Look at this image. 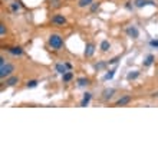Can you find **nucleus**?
<instances>
[{
  "instance_id": "30",
  "label": "nucleus",
  "mask_w": 158,
  "mask_h": 158,
  "mask_svg": "<svg viewBox=\"0 0 158 158\" xmlns=\"http://www.w3.org/2000/svg\"><path fill=\"white\" fill-rule=\"evenodd\" d=\"M151 96H152V98H158V91H157V92H154V94H152Z\"/></svg>"
},
{
  "instance_id": "17",
  "label": "nucleus",
  "mask_w": 158,
  "mask_h": 158,
  "mask_svg": "<svg viewBox=\"0 0 158 158\" xmlns=\"http://www.w3.org/2000/svg\"><path fill=\"white\" fill-rule=\"evenodd\" d=\"M101 50H102V52H108L109 50V48H111V43H109L108 40H102L101 42Z\"/></svg>"
},
{
  "instance_id": "3",
  "label": "nucleus",
  "mask_w": 158,
  "mask_h": 158,
  "mask_svg": "<svg viewBox=\"0 0 158 158\" xmlns=\"http://www.w3.org/2000/svg\"><path fill=\"white\" fill-rule=\"evenodd\" d=\"M134 6L138 9H142L145 6H155L154 0H134Z\"/></svg>"
},
{
  "instance_id": "7",
  "label": "nucleus",
  "mask_w": 158,
  "mask_h": 158,
  "mask_svg": "<svg viewBox=\"0 0 158 158\" xmlns=\"http://www.w3.org/2000/svg\"><path fill=\"white\" fill-rule=\"evenodd\" d=\"M7 52L13 56H22L23 55V49L20 46H12V48H7Z\"/></svg>"
},
{
  "instance_id": "8",
  "label": "nucleus",
  "mask_w": 158,
  "mask_h": 158,
  "mask_svg": "<svg viewBox=\"0 0 158 158\" xmlns=\"http://www.w3.org/2000/svg\"><path fill=\"white\" fill-rule=\"evenodd\" d=\"M94 53H95V45L94 43H86V46H85V56L92 58Z\"/></svg>"
},
{
  "instance_id": "13",
  "label": "nucleus",
  "mask_w": 158,
  "mask_h": 158,
  "mask_svg": "<svg viewBox=\"0 0 158 158\" xmlns=\"http://www.w3.org/2000/svg\"><path fill=\"white\" fill-rule=\"evenodd\" d=\"M16 83H19V76H9L6 79V86H15Z\"/></svg>"
},
{
  "instance_id": "4",
  "label": "nucleus",
  "mask_w": 158,
  "mask_h": 158,
  "mask_svg": "<svg viewBox=\"0 0 158 158\" xmlns=\"http://www.w3.org/2000/svg\"><path fill=\"white\" fill-rule=\"evenodd\" d=\"M52 23L56 26H65L66 25V17L63 16V15H55L52 17Z\"/></svg>"
},
{
  "instance_id": "14",
  "label": "nucleus",
  "mask_w": 158,
  "mask_h": 158,
  "mask_svg": "<svg viewBox=\"0 0 158 158\" xmlns=\"http://www.w3.org/2000/svg\"><path fill=\"white\" fill-rule=\"evenodd\" d=\"M20 7H22L20 2H13V3H10V10H12V13H17L20 10Z\"/></svg>"
},
{
  "instance_id": "22",
  "label": "nucleus",
  "mask_w": 158,
  "mask_h": 158,
  "mask_svg": "<svg viewBox=\"0 0 158 158\" xmlns=\"http://www.w3.org/2000/svg\"><path fill=\"white\" fill-rule=\"evenodd\" d=\"M38 83H39V81L32 79V81H27V82H26V86H27V88H36V86H38Z\"/></svg>"
},
{
  "instance_id": "24",
  "label": "nucleus",
  "mask_w": 158,
  "mask_h": 158,
  "mask_svg": "<svg viewBox=\"0 0 158 158\" xmlns=\"http://www.w3.org/2000/svg\"><path fill=\"white\" fill-rule=\"evenodd\" d=\"M121 56H115V58H112L111 60L108 62V65H115V63H118V60H119Z\"/></svg>"
},
{
  "instance_id": "23",
  "label": "nucleus",
  "mask_w": 158,
  "mask_h": 158,
  "mask_svg": "<svg viewBox=\"0 0 158 158\" xmlns=\"http://www.w3.org/2000/svg\"><path fill=\"white\" fill-rule=\"evenodd\" d=\"M106 65H108L106 62H99V63H96V65H95V69H96V71H101V69L106 68Z\"/></svg>"
},
{
  "instance_id": "19",
  "label": "nucleus",
  "mask_w": 158,
  "mask_h": 158,
  "mask_svg": "<svg viewBox=\"0 0 158 158\" xmlns=\"http://www.w3.org/2000/svg\"><path fill=\"white\" fill-rule=\"evenodd\" d=\"M138 76H139V72H138V71L129 72L128 75H127V81H134V79H137Z\"/></svg>"
},
{
  "instance_id": "29",
  "label": "nucleus",
  "mask_w": 158,
  "mask_h": 158,
  "mask_svg": "<svg viewBox=\"0 0 158 158\" xmlns=\"http://www.w3.org/2000/svg\"><path fill=\"white\" fill-rule=\"evenodd\" d=\"M66 68H68V69H69V71H71V69H72V63L66 62Z\"/></svg>"
},
{
  "instance_id": "16",
  "label": "nucleus",
  "mask_w": 158,
  "mask_h": 158,
  "mask_svg": "<svg viewBox=\"0 0 158 158\" xmlns=\"http://www.w3.org/2000/svg\"><path fill=\"white\" fill-rule=\"evenodd\" d=\"M72 79H73V73H72L71 71H68L66 73H63V75H62V81L65 83H66V82H71Z\"/></svg>"
},
{
  "instance_id": "18",
  "label": "nucleus",
  "mask_w": 158,
  "mask_h": 158,
  "mask_svg": "<svg viewBox=\"0 0 158 158\" xmlns=\"http://www.w3.org/2000/svg\"><path fill=\"white\" fill-rule=\"evenodd\" d=\"M154 55H148L145 58V60H144V66H151L152 65V62H154Z\"/></svg>"
},
{
  "instance_id": "15",
  "label": "nucleus",
  "mask_w": 158,
  "mask_h": 158,
  "mask_svg": "<svg viewBox=\"0 0 158 158\" xmlns=\"http://www.w3.org/2000/svg\"><path fill=\"white\" fill-rule=\"evenodd\" d=\"M94 3V0H78V7H89Z\"/></svg>"
},
{
  "instance_id": "11",
  "label": "nucleus",
  "mask_w": 158,
  "mask_h": 158,
  "mask_svg": "<svg viewBox=\"0 0 158 158\" xmlns=\"http://www.w3.org/2000/svg\"><path fill=\"white\" fill-rule=\"evenodd\" d=\"M91 99H92V94H91V92L83 94V98H82V101H81V106H82V108L88 106V105H89V102H91Z\"/></svg>"
},
{
  "instance_id": "20",
  "label": "nucleus",
  "mask_w": 158,
  "mask_h": 158,
  "mask_svg": "<svg viewBox=\"0 0 158 158\" xmlns=\"http://www.w3.org/2000/svg\"><path fill=\"white\" fill-rule=\"evenodd\" d=\"M115 72H117V68H114V69H111V71L106 73V75L104 76V81H111V79L114 78V75H115Z\"/></svg>"
},
{
  "instance_id": "9",
  "label": "nucleus",
  "mask_w": 158,
  "mask_h": 158,
  "mask_svg": "<svg viewBox=\"0 0 158 158\" xmlns=\"http://www.w3.org/2000/svg\"><path fill=\"white\" fill-rule=\"evenodd\" d=\"M76 85H78V88H86V86H89V85H91V81H89V78L82 76V78L76 79Z\"/></svg>"
},
{
  "instance_id": "10",
  "label": "nucleus",
  "mask_w": 158,
  "mask_h": 158,
  "mask_svg": "<svg viewBox=\"0 0 158 158\" xmlns=\"http://www.w3.org/2000/svg\"><path fill=\"white\" fill-rule=\"evenodd\" d=\"M114 94H115V89H114V88H106V89L102 92V98H104V101H109L114 96Z\"/></svg>"
},
{
  "instance_id": "2",
  "label": "nucleus",
  "mask_w": 158,
  "mask_h": 158,
  "mask_svg": "<svg viewBox=\"0 0 158 158\" xmlns=\"http://www.w3.org/2000/svg\"><path fill=\"white\" fill-rule=\"evenodd\" d=\"M15 72V65L12 63H4V65H0V78L4 79V78H9Z\"/></svg>"
},
{
  "instance_id": "5",
  "label": "nucleus",
  "mask_w": 158,
  "mask_h": 158,
  "mask_svg": "<svg viewBox=\"0 0 158 158\" xmlns=\"http://www.w3.org/2000/svg\"><path fill=\"white\" fill-rule=\"evenodd\" d=\"M125 33L132 39H137L138 36H139V32H138V29L135 27V26H128V27L125 29Z\"/></svg>"
},
{
  "instance_id": "26",
  "label": "nucleus",
  "mask_w": 158,
  "mask_h": 158,
  "mask_svg": "<svg viewBox=\"0 0 158 158\" xmlns=\"http://www.w3.org/2000/svg\"><path fill=\"white\" fill-rule=\"evenodd\" d=\"M150 46H152V48H158V40H157V39L150 40Z\"/></svg>"
},
{
  "instance_id": "1",
  "label": "nucleus",
  "mask_w": 158,
  "mask_h": 158,
  "mask_svg": "<svg viewBox=\"0 0 158 158\" xmlns=\"http://www.w3.org/2000/svg\"><path fill=\"white\" fill-rule=\"evenodd\" d=\"M48 43L52 50H60L63 46V38L59 33H52L48 39Z\"/></svg>"
},
{
  "instance_id": "6",
  "label": "nucleus",
  "mask_w": 158,
  "mask_h": 158,
  "mask_svg": "<svg viewBox=\"0 0 158 158\" xmlns=\"http://www.w3.org/2000/svg\"><path fill=\"white\" fill-rule=\"evenodd\" d=\"M131 101H132V98H131L129 95H124V96H121L119 99L115 102V106H125V105H128Z\"/></svg>"
},
{
  "instance_id": "12",
  "label": "nucleus",
  "mask_w": 158,
  "mask_h": 158,
  "mask_svg": "<svg viewBox=\"0 0 158 158\" xmlns=\"http://www.w3.org/2000/svg\"><path fill=\"white\" fill-rule=\"evenodd\" d=\"M55 69H56V72L60 73V75H63V73H66V72L69 71V69L66 68V63H56Z\"/></svg>"
},
{
  "instance_id": "21",
  "label": "nucleus",
  "mask_w": 158,
  "mask_h": 158,
  "mask_svg": "<svg viewBox=\"0 0 158 158\" xmlns=\"http://www.w3.org/2000/svg\"><path fill=\"white\" fill-rule=\"evenodd\" d=\"M99 6H101V3L99 2H94V3L89 6V10H91V13H95L98 9H99Z\"/></svg>"
},
{
  "instance_id": "25",
  "label": "nucleus",
  "mask_w": 158,
  "mask_h": 158,
  "mask_svg": "<svg viewBox=\"0 0 158 158\" xmlns=\"http://www.w3.org/2000/svg\"><path fill=\"white\" fill-rule=\"evenodd\" d=\"M6 32H7V29H6V26L2 23V25H0V35H2V36H4V35H6Z\"/></svg>"
},
{
  "instance_id": "27",
  "label": "nucleus",
  "mask_w": 158,
  "mask_h": 158,
  "mask_svg": "<svg viewBox=\"0 0 158 158\" xmlns=\"http://www.w3.org/2000/svg\"><path fill=\"white\" fill-rule=\"evenodd\" d=\"M125 9H128V10H132V4H131V2H127V3H125Z\"/></svg>"
},
{
  "instance_id": "28",
  "label": "nucleus",
  "mask_w": 158,
  "mask_h": 158,
  "mask_svg": "<svg viewBox=\"0 0 158 158\" xmlns=\"http://www.w3.org/2000/svg\"><path fill=\"white\" fill-rule=\"evenodd\" d=\"M4 63H6V59L2 56V58H0V65H4Z\"/></svg>"
}]
</instances>
